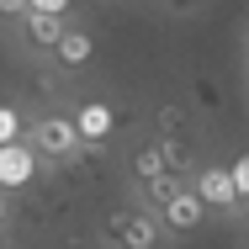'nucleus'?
I'll return each mask as SVG.
<instances>
[{"label":"nucleus","instance_id":"f257e3e1","mask_svg":"<svg viewBox=\"0 0 249 249\" xmlns=\"http://www.w3.org/2000/svg\"><path fill=\"white\" fill-rule=\"evenodd\" d=\"M27 143L43 154V159H74V154L85 149V138H80L74 117H64V111H48V117H37V122L27 127Z\"/></svg>","mask_w":249,"mask_h":249},{"label":"nucleus","instance_id":"f03ea898","mask_svg":"<svg viewBox=\"0 0 249 249\" xmlns=\"http://www.w3.org/2000/svg\"><path fill=\"white\" fill-rule=\"evenodd\" d=\"M159 212H117L111 223H106V244L117 249H154L159 244Z\"/></svg>","mask_w":249,"mask_h":249},{"label":"nucleus","instance_id":"7ed1b4c3","mask_svg":"<svg viewBox=\"0 0 249 249\" xmlns=\"http://www.w3.org/2000/svg\"><path fill=\"white\" fill-rule=\"evenodd\" d=\"M191 186H196V196L207 201L212 212H233V207L244 201L239 196V180H233V164H201Z\"/></svg>","mask_w":249,"mask_h":249},{"label":"nucleus","instance_id":"20e7f679","mask_svg":"<svg viewBox=\"0 0 249 249\" xmlns=\"http://www.w3.org/2000/svg\"><path fill=\"white\" fill-rule=\"evenodd\" d=\"M37 159H43V154L32 149V143H5V149H0V186H5V191H21V186H32V175H37Z\"/></svg>","mask_w":249,"mask_h":249},{"label":"nucleus","instance_id":"39448f33","mask_svg":"<svg viewBox=\"0 0 249 249\" xmlns=\"http://www.w3.org/2000/svg\"><path fill=\"white\" fill-rule=\"evenodd\" d=\"M207 212H212V207L196 196V186H186L180 196L159 212V223H164V233H191V228H201V217H207Z\"/></svg>","mask_w":249,"mask_h":249},{"label":"nucleus","instance_id":"423d86ee","mask_svg":"<svg viewBox=\"0 0 249 249\" xmlns=\"http://www.w3.org/2000/svg\"><path fill=\"white\" fill-rule=\"evenodd\" d=\"M74 127H80L85 149H96V143H106V138H111L117 117H111V106H106V101H80V106H74Z\"/></svg>","mask_w":249,"mask_h":249},{"label":"nucleus","instance_id":"0eeeda50","mask_svg":"<svg viewBox=\"0 0 249 249\" xmlns=\"http://www.w3.org/2000/svg\"><path fill=\"white\" fill-rule=\"evenodd\" d=\"M164 175H175V170H170V159H164V149H159V138L143 143V149H133V180H138V186L164 180Z\"/></svg>","mask_w":249,"mask_h":249},{"label":"nucleus","instance_id":"6e6552de","mask_svg":"<svg viewBox=\"0 0 249 249\" xmlns=\"http://www.w3.org/2000/svg\"><path fill=\"white\" fill-rule=\"evenodd\" d=\"M64 32H69V16H48V11H32V16H27V37H32L37 48H58Z\"/></svg>","mask_w":249,"mask_h":249},{"label":"nucleus","instance_id":"1a4fd4ad","mask_svg":"<svg viewBox=\"0 0 249 249\" xmlns=\"http://www.w3.org/2000/svg\"><path fill=\"white\" fill-rule=\"evenodd\" d=\"M90 53H96L90 32H85V27H69V32H64V43L53 48V58H58L64 69H80V64H90Z\"/></svg>","mask_w":249,"mask_h":249},{"label":"nucleus","instance_id":"9d476101","mask_svg":"<svg viewBox=\"0 0 249 249\" xmlns=\"http://www.w3.org/2000/svg\"><path fill=\"white\" fill-rule=\"evenodd\" d=\"M138 191H143V201H149L154 212H164L170 201L186 191V180H180V175H164V180H149V186H138Z\"/></svg>","mask_w":249,"mask_h":249},{"label":"nucleus","instance_id":"9b49d317","mask_svg":"<svg viewBox=\"0 0 249 249\" xmlns=\"http://www.w3.org/2000/svg\"><path fill=\"white\" fill-rule=\"evenodd\" d=\"M159 149H164V159H170V170L186 180L191 170H196V159H191V149L180 143V133H159Z\"/></svg>","mask_w":249,"mask_h":249},{"label":"nucleus","instance_id":"f8f14e48","mask_svg":"<svg viewBox=\"0 0 249 249\" xmlns=\"http://www.w3.org/2000/svg\"><path fill=\"white\" fill-rule=\"evenodd\" d=\"M5 143H21V111L16 106H0V149Z\"/></svg>","mask_w":249,"mask_h":249},{"label":"nucleus","instance_id":"ddd939ff","mask_svg":"<svg viewBox=\"0 0 249 249\" xmlns=\"http://www.w3.org/2000/svg\"><path fill=\"white\" fill-rule=\"evenodd\" d=\"M154 122H159V133H180L186 127V106H159Z\"/></svg>","mask_w":249,"mask_h":249},{"label":"nucleus","instance_id":"4468645a","mask_svg":"<svg viewBox=\"0 0 249 249\" xmlns=\"http://www.w3.org/2000/svg\"><path fill=\"white\" fill-rule=\"evenodd\" d=\"M233 180H239V196L249 201V154H239V159H233Z\"/></svg>","mask_w":249,"mask_h":249},{"label":"nucleus","instance_id":"2eb2a0df","mask_svg":"<svg viewBox=\"0 0 249 249\" xmlns=\"http://www.w3.org/2000/svg\"><path fill=\"white\" fill-rule=\"evenodd\" d=\"M0 16L21 21V16H32V0H0Z\"/></svg>","mask_w":249,"mask_h":249},{"label":"nucleus","instance_id":"dca6fc26","mask_svg":"<svg viewBox=\"0 0 249 249\" xmlns=\"http://www.w3.org/2000/svg\"><path fill=\"white\" fill-rule=\"evenodd\" d=\"M32 11H48V16H69V0H32Z\"/></svg>","mask_w":249,"mask_h":249},{"label":"nucleus","instance_id":"f3484780","mask_svg":"<svg viewBox=\"0 0 249 249\" xmlns=\"http://www.w3.org/2000/svg\"><path fill=\"white\" fill-rule=\"evenodd\" d=\"M170 5H175V11H191V5H201V0H170Z\"/></svg>","mask_w":249,"mask_h":249},{"label":"nucleus","instance_id":"a211bd4d","mask_svg":"<svg viewBox=\"0 0 249 249\" xmlns=\"http://www.w3.org/2000/svg\"><path fill=\"white\" fill-rule=\"evenodd\" d=\"M244 207H249V201H244Z\"/></svg>","mask_w":249,"mask_h":249}]
</instances>
